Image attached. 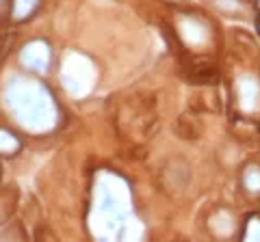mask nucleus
Listing matches in <instances>:
<instances>
[{
	"mask_svg": "<svg viewBox=\"0 0 260 242\" xmlns=\"http://www.w3.org/2000/svg\"><path fill=\"white\" fill-rule=\"evenodd\" d=\"M3 98L9 115L30 132H48L59 121V106L52 91L32 78L11 76Z\"/></svg>",
	"mask_w": 260,
	"mask_h": 242,
	"instance_id": "1",
	"label": "nucleus"
},
{
	"mask_svg": "<svg viewBox=\"0 0 260 242\" xmlns=\"http://www.w3.org/2000/svg\"><path fill=\"white\" fill-rule=\"evenodd\" d=\"M20 65L32 74H46L52 65V48L46 39H30L20 50Z\"/></svg>",
	"mask_w": 260,
	"mask_h": 242,
	"instance_id": "2",
	"label": "nucleus"
},
{
	"mask_svg": "<svg viewBox=\"0 0 260 242\" xmlns=\"http://www.w3.org/2000/svg\"><path fill=\"white\" fill-rule=\"evenodd\" d=\"M44 0H11L9 3V15L13 22H26L37 13Z\"/></svg>",
	"mask_w": 260,
	"mask_h": 242,
	"instance_id": "3",
	"label": "nucleus"
},
{
	"mask_svg": "<svg viewBox=\"0 0 260 242\" xmlns=\"http://www.w3.org/2000/svg\"><path fill=\"white\" fill-rule=\"evenodd\" d=\"M241 184L247 195L258 197L260 195V167L258 165H247L245 171L241 175Z\"/></svg>",
	"mask_w": 260,
	"mask_h": 242,
	"instance_id": "4",
	"label": "nucleus"
},
{
	"mask_svg": "<svg viewBox=\"0 0 260 242\" xmlns=\"http://www.w3.org/2000/svg\"><path fill=\"white\" fill-rule=\"evenodd\" d=\"M22 149V141L18 134H13L7 128H0V154L3 156H15Z\"/></svg>",
	"mask_w": 260,
	"mask_h": 242,
	"instance_id": "5",
	"label": "nucleus"
},
{
	"mask_svg": "<svg viewBox=\"0 0 260 242\" xmlns=\"http://www.w3.org/2000/svg\"><path fill=\"white\" fill-rule=\"evenodd\" d=\"M243 238H251V240H260V219L251 216V219L245 223V231H243Z\"/></svg>",
	"mask_w": 260,
	"mask_h": 242,
	"instance_id": "6",
	"label": "nucleus"
},
{
	"mask_svg": "<svg viewBox=\"0 0 260 242\" xmlns=\"http://www.w3.org/2000/svg\"><path fill=\"white\" fill-rule=\"evenodd\" d=\"M256 28H258V33H260V18L256 20Z\"/></svg>",
	"mask_w": 260,
	"mask_h": 242,
	"instance_id": "7",
	"label": "nucleus"
},
{
	"mask_svg": "<svg viewBox=\"0 0 260 242\" xmlns=\"http://www.w3.org/2000/svg\"><path fill=\"white\" fill-rule=\"evenodd\" d=\"M256 9L260 11V0H256Z\"/></svg>",
	"mask_w": 260,
	"mask_h": 242,
	"instance_id": "8",
	"label": "nucleus"
}]
</instances>
